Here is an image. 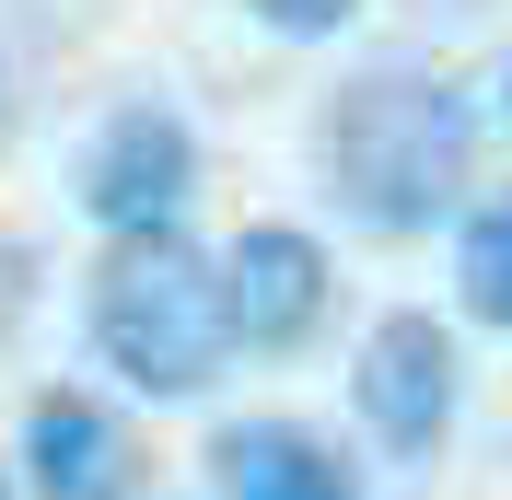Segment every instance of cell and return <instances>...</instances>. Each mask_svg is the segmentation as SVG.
I'll return each mask as SVG.
<instances>
[{
	"mask_svg": "<svg viewBox=\"0 0 512 500\" xmlns=\"http://www.w3.org/2000/svg\"><path fill=\"white\" fill-rule=\"evenodd\" d=\"M82 338H94V361L128 396H163V407L210 396L222 361H233L210 245H198L187 221H163V233H105L94 280H82Z\"/></svg>",
	"mask_w": 512,
	"mask_h": 500,
	"instance_id": "cell-2",
	"label": "cell"
},
{
	"mask_svg": "<svg viewBox=\"0 0 512 500\" xmlns=\"http://www.w3.org/2000/svg\"><path fill=\"white\" fill-rule=\"evenodd\" d=\"M0 500H12V477H0Z\"/></svg>",
	"mask_w": 512,
	"mask_h": 500,
	"instance_id": "cell-11",
	"label": "cell"
},
{
	"mask_svg": "<svg viewBox=\"0 0 512 500\" xmlns=\"http://www.w3.org/2000/svg\"><path fill=\"white\" fill-rule=\"evenodd\" d=\"M210 280H222V338L245 349V361H291V349L326 326V303H338V256H326V233H303V221H245V233L210 256Z\"/></svg>",
	"mask_w": 512,
	"mask_h": 500,
	"instance_id": "cell-5",
	"label": "cell"
},
{
	"mask_svg": "<svg viewBox=\"0 0 512 500\" xmlns=\"http://www.w3.org/2000/svg\"><path fill=\"white\" fill-rule=\"evenodd\" d=\"M198 466H210V500H361V466L315 419H280V407L268 419H222Z\"/></svg>",
	"mask_w": 512,
	"mask_h": 500,
	"instance_id": "cell-7",
	"label": "cell"
},
{
	"mask_svg": "<svg viewBox=\"0 0 512 500\" xmlns=\"http://www.w3.org/2000/svg\"><path fill=\"white\" fill-rule=\"evenodd\" d=\"M24 500H128L140 489V442H128V419L105 396H82V384H47V396H24Z\"/></svg>",
	"mask_w": 512,
	"mask_h": 500,
	"instance_id": "cell-6",
	"label": "cell"
},
{
	"mask_svg": "<svg viewBox=\"0 0 512 500\" xmlns=\"http://www.w3.org/2000/svg\"><path fill=\"white\" fill-rule=\"evenodd\" d=\"M454 303H466V326L512 338V187L454 210Z\"/></svg>",
	"mask_w": 512,
	"mask_h": 500,
	"instance_id": "cell-8",
	"label": "cell"
},
{
	"mask_svg": "<svg viewBox=\"0 0 512 500\" xmlns=\"http://www.w3.org/2000/svg\"><path fill=\"white\" fill-rule=\"evenodd\" d=\"M245 12H256L268 35H291V47H315V35H338V24H350L361 0H245Z\"/></svg>",
	"mask_w": 512,
	"mask_h": 500,
	"instance_id": "cell-9",
	"label": "cell"
},
{
	"mask_svg": "<svg viewBox=\"0 0 512 500\" xmlns=\"http://www.w3.org/2000/svg\"><path fill=\"white\" fill-rule=\"evenodd\" d=\"M350 407H361V431H373L396 466H431L454 442V407H466V349H454V326L419 314V303L373 314L361 349H350Z\"/></svg>",
	"mask_w": 512,
	"mask_h": 500,
	"instance_id": "cell-3",
	"label": "cell"
},
{
	"mask_svg": "<svg viewBox=\"0 0 512 500\" xmlns=\"http://www.w3.org/2000/svg\"><path fill=\"white\" fill-rule=\"evenodd\" d=\"M70 198L94 233H163V221H187L198 198V128L175 117L163 94H128L94 117L82 163H70Z\"/></svg>",
	"mask_w": 512,
	"mask_h": 500,
	"instance_id": "cell-4",
	"label": "cell"
},
{
	"mask_svg": "<svg viewBox=\"0 0 512 500\" xmlns=\"http://www.w3.org/2000/svg\"><path fill=\"white\" fill-rule=\"evenodd\" d=\"M501 128H512V59H501Z\"/></svg>",
	"mask_w": 512,
	"mask_h": 500,
	"instance_id": "cell-10",
	"label": "cell"
},
{
	"mask_svg": "<svg viewBox=\"0 0 512 500\" xmlns=\"http://www.w3.org/2000/svg\"><path fill=\"white\" fill-rule=\"evenodd\" d=\"M315 187L338 198L350 233L408 245L478 198V94L443 70L373 59L315 105Z\"/></svg>",
	"mask_w": 512,
	"mask_h": 500,
	"instance_id": "cell-1",
	"label": "cell"
}]
</instances>
